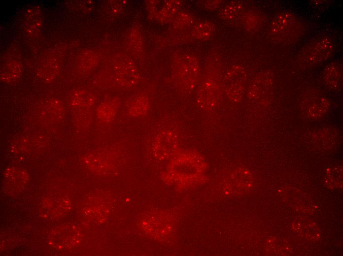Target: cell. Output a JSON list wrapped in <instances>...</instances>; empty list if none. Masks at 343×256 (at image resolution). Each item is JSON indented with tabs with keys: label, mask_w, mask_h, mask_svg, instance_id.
I'll return each mask as SVG.
<instances>
[{
	"label": "cell",
	"mask_w": 343,
	"mask_h": 256,
	"mask_svg": "<svg viewBox=\"0 0 343 256\" xmlns=\"http://www.w3.org/2000/svg\"><path fill=\"white\" fill-rule=\"evenodd\" d=\"M244 72L236 69L228 74L227 77V92L229 97L234 101L240 100L243 95L245 80Z\"/></svg>",
	"instance_id": "7a4b0ae2"
},
{
	"label": "cell",
	"mask_w": 343,
	"mask_h": 256,
	"mask_svg": "<svg viewBox=\"0 0 343 256\" xmlns=\"http://www.w3.org/2000/svg\"><path fill=\"white\" fill-rule=\"evenodd\" d=\"M212 25L210 24H201L196 29V34L201 36H206L212 31Z\"/></svg>",
	"instance_id": "3957f363"
},
{
	"label": "cell",
	"mask_w": 343,
	"mask_h": 256,
	"mask_svg": "<svg viewBox=\"0 0 343 256\" xmlns=\"http://www.w3.org/2000/svg\"><path fill=\"white\" fill-rule=\"evenodd\" d=\"M218 93L217 86L212 80L204 83L197 96V101L200 107L205 110L213 109L218 101Z\"/></svg>",
	"instance_id": "6da1fadb"
}]
</instances>
